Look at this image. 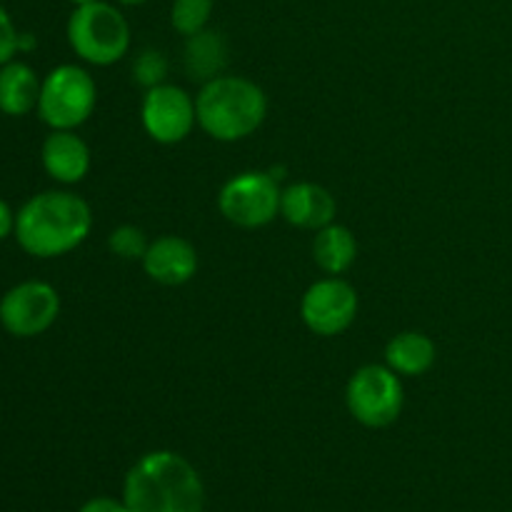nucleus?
Instances as JSON below:
<instances>
[{
    "label": "nucleus",
    "mask_w": 512,
    "mask_h": 512,
    "mask_svg": "<svg viewBox=\"0 0 512 512\" xmlns=\"http://www.w3.org/2000/svg\"><path fill=\"white\" fill-rule=\"evenodd\" d=\"M140 263L153 283L168 285V288L190 283L200 268L198 250L183 235H160L150 240Z\"/></svg>",
    "instance_id": "9b49d317"
},
{
    "label": "nucleus",
    "mask_w": 512,
    "mask_h": 512,
    "mask_svg": "<svg viewBox=\"0 0 512 512\" xmlns=\"http://www.w3.org/2000/svg\"><path fill=\"white\" fill-rule=\"evenodd\" d=\"M133 78L145 90L155 88V85H163L165 78H168V58L163 53H158V50H145V53H140L135 58Z\"/></svg>",
    "instance_id": "aec40b11"
},
{
    "label": "nucleus",
    "mask_w": 512,
    "mask_h": 512,
    "mask_svg": "<svg viewBox=\"0 0 512 512\" xmlns=\"http://www.w3.org/2000/svg\"><path fill=\"white\" fill-rule=\"evenodd\" d=\"M68 43L83 63L108 68L123 60L130 50V25L118 5L95 0L75 5L68 18Z\"/></svg>",
    "instance_id": "20e7f679"
},
{
    "label": "nucleus",
    "mask_w": 512,
    "mask_h": 512,
    "mask_svg": "<svg viewBox=\"0 0 512 512\" xmlns=\"http://www.w3.org/2000/svg\"><path fill=\"white\" fill-rule=\"evenodd\" d=\"M198 125L218 143H238L258 133L268 115V95L243 75H218L195 95Z\"/></svg>",
    "instance_id": "7ed1b4c3"
},
{
    "label": "nucleus",
    "mask_w": 512,
    "mask_h": 512,
    "mask_svg": "<svg viewBox=\"0 0 512 512\" xmlns=\"http://www.w3.org/2000/svg\"><path fill=\"white\" fill-rule=\"evenodd\" d=\"M93 230V210L70 190H43L25 200L15 213V233L20 248L40 260L63 258L88 240Z\"/></svg>",
    "instance_id": "f257e3e1"
},
{
    "label": "nucleus",
    "mask_w": 512,
    "mask_h": 512,
    "mask_svg": "<svg viewBox=\"0 0 512 512\" xmlns=\"http://www.w3.org/2000/svg\"><path fill=\"white\" fill-rule=\"evenodd\" d=\"M15 233V210L10 208L8 200L0 198V240Z\"/></svg>",
    "instance_id": "5701e85b"
},
{
    "label": "nucleus",
    "mask_w": 512,
    "mask_h": 512,
    "mask_svg": "<svg viewBox=\"0 0 512 512\" xmlns=\"http://www.w3.org/2000/svg\"><path fill=\"white\" fill-rule=\"evenodd\" d=\"M345 405L353 420L365 428H390L403 413V380L388 365H363L350 375L345 385Z\"/></svg>",
    "instance_id": "423d86ee"
},
{
    "label": "nucleus",
    "mask_w": 512,
    "mask_h": 512,
    "mask_svg": "<svg viewBox=\"0 0 512 512\" xmlns=\"http://www.w3.org/2000/svg\"><path fill=\"white\" fill-rule=\"evenodd\" d=\"M98 105L93 75L73 63L50 70L40 85L38 115L50 130H75L88 123Z\"/></svg>",
    "instance_id": "39448f33"
},
{
    "label": "nucleus",
    "mask_w": 512,
    "mask_h": 512,
    "mask_svg": "<svg viewBox=\"0 0 512 512\" xmlns=\"http://www.w3.org/2000/svg\"><path fill=\"white\" fill-rule=\"evenodd\" d=\"M35 48V38L30 33H20L18 38V50H33Z\"/></svg>",
    "instance_id": "b1692460"
},
{
    "label": "nucleus",
    "mask_w": 512,
    "mask_h": 512,
    "mask_svg": "<svg viewBox=\"0 0 512 512\" xmlns=\"http://www.w3.org/2000/svg\"><path fill=\"white\" fill-rule=\"evenodd\" d=\"M360 298L353 283L343 280L340 275H328L315 280L300 300V318L310 333L320 338H335L345 333L358 318Z\"/></svg>",
    "instance_id": "1a4fd4ad"
},
{
    "label": "nucleus",
    "mask_w": 512,
    "mask_h": 512,
    "mask_svg": "<svg viewBox=\"0 0 512 512\" xmlns=\"http://www.w3.org/2000/svg\"><path fill=\"white\" fill-rule=\"evenodd\" d=\"M18 28H15L13 18H10L8 10L0 5V68H3L5 63H10V60H15V53H20L18 50Z\"/></svg>",
    "instance_id": "412c9836"
},
{
    "label": "nucleus",
    "mask_w": 512,
    "mask_h": 512,
    "mask_svg": "<svg viewBox=\"0 0 512 512\" xmlns=\"http://www.w3.org/2000/svg\"><path fill=\"white\" fill-rule=\"evenodd\" d=\"M283 188L273 173L245 170L233 175L218 193V210L228 223L238 228H265L280 215Z\"/></svg>",
    "instance_id": "0eeeda50"
},
{
    "label": "nucleus",
    "mask_w": 512,
    "mask_h": 512,
    "mask_svg": "<svg viewBox=\"0 0 512 512\" xmlns=\"http://www.w3.org/2000/svg\"><path fill=\"white\" fill-rule=\"evenodd\" d=\"M73 5H88V3H95V0H70Z\"/></svg>",
    "instance_id": "a878e982"
},
{
    "label": "nucleus",
    "mask_w": 512,
    "mask_h": 512,
    "mask_svg": "<svg viewBox=\"0 0 512 512\" xmlns=\"http://www.w3.org/2000/svg\"><path fill=\"white\" fill-rule=\"evenodd\" d=\"M43 170L60 185H75L90 173V148L75 130H50L40 148Z\"/></svg>",
    "instance_id": "ddd939ff"
},
{
    "label": "nucleus",
    "mask_w": 512,
    "mask_h": 512,
    "mask_svg": "<svg viewBox=\"0 0 512 512\" xmlns=\"http://www.w3.org/2000/svg\"><path fill=\"white\" fill-rule=\"evenodd\" d=\"M438 360V348L433 338L420 330H403L393 335L385 345V365L400 378H418L425 375Z\"/></svg>",
    "instance_id": "4468645a"
},
{
    "label": "nucleus",
    "mask_w": 512,
    "mask_h": 512,
    "mask_svg": "<svg viewBox=\"0 0 512 512\" xmlns=\"http://www.w3.org/2000/svg\"><path fill=\"white\" fill-rule=\"evenodd\" d=\"M148 245L150 240L145 238V233L138 225H118V228L108 235L110 253L118 255V258L123 260H143Z\"/></svg>",
    "instance_id": "6ab92c4d"
},
{
    "label": "nucleus",
    "mask_w": 512,
    "mask_h": 512,
    "mask_svg": "<svg viewBox=\"0 0 512 512\" xmlns=\"http://www.w3.org/2000/svg\"><path fill=\"white\" fill-rule=\"evenodd\" d=\"M228 65V43L218 30H200L190 35L185 43V70L193 80L208 83V80L223 75Z\"/></svg>",
    "instance_id": "f3484780"
},
{
    "label": "nucleus",
    "mask_w": 512,
    "mask_h": 512,
    "mask_svg": "<svg viewBox=\"0 0 512 512\" xmlns=\"http://www.w3.org/2000/svg\"><path fill=\"white\" fill-rule=\"evenodd\" d=\"M210 18H213V0H173L170 5V25L185 38L208 28Z\"/></svg>",
    "instance_id": "a211bd4d"
},
{
    "label": "nucleus",
    "mask_w": 512,
    "mask_h": 512,
    "mask_svg": "<svg viewBox=\"0 0 512 512\" xmlns=\"http://www.w3.org/2000/svg\"><path fill=\"white\" fill-rule=\"evenodd\" d=\"M313 260L328 275L348 273L355 260H358V238H355L348 225H325V228L315 230Z\"/></svg>",
    "instance_id": "dca6fc26"
},
{
    "label": "nucleus",
    "mask_w": 512,
    "mask_h": 512,
    "mask_svg": "<svg viewBox=\"0 0 512 512\" xmlns=\"http://www.w3.org/2000/svg\"><path fill=\"white\" fill-rule=\"evenodd\" d=\"M120 500L128 512H203L205 485L188 458L153 450L128 470Z\"/></svg>",
    "instance_id": "f03ea898"
},
{
    "label": "nucleus",
    "mask_w": 512,
    "mask_h": 512,
    "mask_svg": "<svg viewBox=\"0 0 512 512\" xmlns=\"http://www.w3.org/2000/svg\"><path fill=\"white\" fill-rule=\"evenodd\" d=\"M40 85L33 68L23 60H10L0 68V113L10 118H23V115L38 110Z\"/></svg>",
    "instance_id": "2eb2a0df"
},
{
    "label": "nucleus",
    "mask_w": 512,
    "mask_h": 512,
    "mask_svg": "<svg viewBox=\"0 0 512 512\" xmlns=\"http://www.w3.org/2000/svg\"><path fill=\"white\" fill-rule=\"evenodd\" d=\"M280 215L290 225H295V228L320 230L325 225L335 223L338 203H335L333 193L328 188L303 180V183H293L288 188H283Z\"/></svg>",
    "instance_id": "f8f14e48"
},
{
    "label": "nucleus",
    "mask_w": 512,
    "mask_h": 512,
    "mask_svg": "<svg viewBox=\"0 0 512 512\" xmlns=\"http://www.w3.org/2000/svg\"><path fill=\"white\" fill-rule=\"evenodd\" d=\"M78 512H128L125 503L118 498H110V495H98V498H90L88 503L80 505Z\"/></svg>",
    "instance_id": "4be33fe9"
},
{
    "label": "nucleus",
    "mask_w": 512,
    "mask_h": 512,
    "mask_svg": "<svg viewBox=\"0 0 512 512\" xmlns=\"http://www.w3.org/2000/svg\"><path fill=\"white\" fill-rule=\"evenodd\" d=\"M140 123L150 140L160 145H178L198 125L195 98L178 85H155L145 90L140 103Z\"/></svg>",
    "instance_id": "9d476101"
},
{
    "label": "nucleus",
    "mask_w": 512,
    "mask_h": 512,
    "mask_svg": "<svg viewBox=\"0 0 512 512\" xmlns=\"http://www.w3.org/2000/svg\"><path fill=\"white\" fill-rule=\"evenodd\" d=\"M60 315V295L45 280H25L0 298V325L20 340L48 333Z\"/></svg>",
    "instance_id": "6e6552de"
},
{
    "label": "nucleus",
    "mask_w": 512,
    "mask_h": 512,
    "mask_svg": "<svg viewBox=\"0 0 512 512\" xmlns=\"http://www.w3.org/2000/svg\"><path fill=\"white\" fill-rule=\"evenodd\" d=\"M118 5H128V8H133V5H143L148 3V0H115Z\"/></svg>",
    "instance_id": "393cba45"
}]
</instances>
